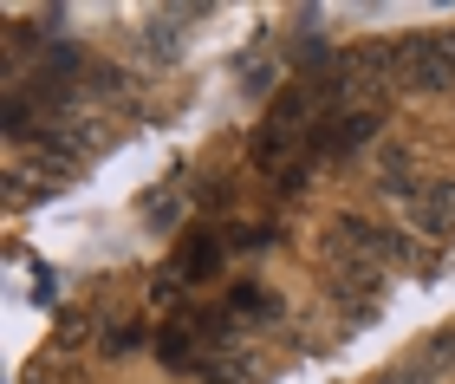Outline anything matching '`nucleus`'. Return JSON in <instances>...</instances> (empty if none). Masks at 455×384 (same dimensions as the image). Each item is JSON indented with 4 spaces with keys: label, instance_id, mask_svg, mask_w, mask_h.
<instances>
[{
    "label": "nucleus",
    "instance_id": "nucleus-7",
    "mask_svg": "<svg viewBox=\"0 0 455 384\" xmlns=\"http://www.w3.org/2000/svg\"><path fill=\"white\" fill-rule=\"evenodd\" d=\"M143 215H150V228H176V215H182V196H156V202H143Z\"/></svg>",
    "mask_w": 455,
    "mask_h": 384
},
{
    "label": "nucleus",
    "instance_id": "nucleus-4",
    "mask_svg": "<svg viewBox=\"0 0 455 384\" xmlns=\"http://www.w3.org/2000/svg\"><path fill=\"white\" fill-rule=\"evenodd\" d=\"M176 20H182V7H176V13H156V20H143V52H156V59H176V52H182V33H176Z\"/></svg>",
    "mask_w": 455,
    "mask_h": 384
},
{
    "label": "nucleus",
    "instance_id": "nucleus-3",
    "mask_svg": "<svg viewBox=\"0 0 455 384\" xmlns=\"http://www.w3.org/2000/svg\"><path fill=\"white\" fill-rule=\"evenodd\" d=\"M378 124H384V111H339L332 124L313 137V150H319V156H345V150L371 144V137H378Z\"/></svg>",
    "mask_w": 455,
    "mask_h": 384
},
{
    "label": "nucleus",
    "instance_id": "nucleus-1",
    "mask_svg": "<svg viewBox=\"0 0 455 384\" xmlns=\"http://www.w3.org/2000/svg\"><path fill=\"white\" fill-rule=\"evenodd\" d=\"M455 85V33L397 39V92H449Z\"/></svg>",
    "mask_w": 455,
    "mask_h": 384
},
{
    "label": "nucleus",
    "instance_id": "nucleus-9",
    "mask_svg": "<svg viewBox=\"0 0 455 384\" xmlns=\"http://www.w3.org/2000/svg\"><path fill=\"white\" fill-rule=\"evenodd\" d=\"M33 300H39V307H52V300H59V274L52 268H33Z\"/></svg>",
    "mask_w": 455,
    "mask_h": 384
},
{
    "label": "nucleus",
    "instance_id": "nucleus-6",
    "mask_svg": "<svg viewBox=\"0 0 455 384\" xmlns=\"http://www.w3.org/2000/svg\"><path fill=\"white\" fill-rule=\"evenodd\" d=\"M221 248H228V241H189L176 274H196V280H202V274H215V268H221Z\"/></svg>",
    "mask_w": 455,
    "mask_h": 384
},
{
    "label": "nucleus",
    "instance_id": "nucleus-8",
    "mask_svg": "<svg viewBox=\"0 0 455 384\" xmlns=\"http://www.w3.org/2000/svg\"><path fill=\"white\" fill-rule=\"evenodd\" d=\"M137 346H143V326H111V339H105V352H111V358L137 352Z\"/></svg>",
    "mask_w": 455,
    "mask_h": 384
},
{
    "label": "nucleus",
    "instance_id": "nucleus-2",
    "mask_svg": "<svg viewBox=\"0 0 455 384\" xmlns=\"http://www.w3.org/2000/svg\"><path fill=\"white\" fill-rule=\"evenodd\" d=\"M403 215H410V228H423V235L455 228V183H417V196H403Z\"/></svg>",
    "mask_w": 455,
    "mask_h": 384
},
{
    "label": "nucleus",
    "instance_id": "nucleus-5",
    "mask_svg": "<svg viewBox=\"0 0 455 384\" xmlns=\"http://www.w3.org/2000/svg\"><path fill=\"white\" fill-rule=\"evenodd\" d=\"M228 319H280V300L247 280V287H235V300H228Z\"/></svg>",
    "mask_w": 455,
    "mask_h": 384
}]
</instances>
